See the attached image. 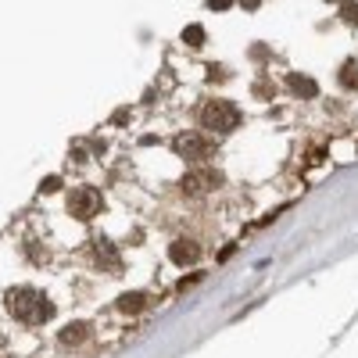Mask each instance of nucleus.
<instances>
[{
	"label": "nucleus",
	"instance_id": "obj_9",
	"mask_svg": "<svg viewBox=\"0 0 358 358\" xmlns=\"http://www.w3.org/2000/svg\"><path fill=\"white\" fill-rule=\"evenodd\" d=\"M140 305H143V297H140V294H133V297H126V301L118 305V308H126V312H133V308H140Z\"/></svg>",
	"mask_w": 358,
	"mask_h": 358
},
{
	"label": "nucleus",
	"instance_id": "obj_2",
	"mask_svg": "<svg viewBox=\"0 0 358 358\" xmlns=\"http://www.w3.org/2000/svg\"><path fill=\"white\" fill-rule=\"evenodd\" d=\"M201 126H208V129H219V133H226V129H233L236 122H241V111H236L233 104H226V101H208V104H201Z\"/></svg>",
	"mask_w": 358,
	"mask_h": 358
},
{
	"label": "nucleus",
	"instance_id": "obj_5",
	"mask_svg": "<svg viewBox=\"0 0 358 358\" xmlns=\"http://www.w3.org/2000/svg\"><path fill=\"white\" fill-rule=\"evenodd\" d=\"M219 183H222V176L212 172V169H204V172H190V176H187L183 190H187V194H208V190H215Z\"/></svg>",
	"mask_w": 358,
	"mask_h": 358
},
{
	"label": "nucleus",
	"instance_id": "obj_11",
	"mask_svg": "<svg viewBox=\"0 0 358 358\" xmlns=\"http://www.w3.org/2000/svg\"><path fill=\"white\" fill-rule=\"evenodd\" d=\"M229 4V0H212V8H226Z\"/></svg>",
	"mask_w": 358,
	"mask_h": 358
},
{
	"label": "nucleus",
	"instance_id": "obj_7",
	"mask_svg": "<svg viewBox=\"0 0 358 358\" xmlns=\"http://www.w3.org/2000/svg\"><path fill=\"white\" fill-rule=\"evenodd\" d=\"M197 258V244H190V241H183V244H172V262H179V265H190Z\"/></svg>",
	"mask_w": 358,
	"mask_h": 358
},
{
	"label": "nucleus",
	"instance_id": "obj_1",
	"mask_svg": "<svg viewBox=\"0 0 358 358\" xmlns=\"http://www.w3.org/2000/svg\"><path fill=\"white\" fill-rule=\"evenodd\" d=\"M8 305H11V315L18 319V322H29V326H40V322H47L50 319V301L36 290V287H15L11 294H8Z\"/></svg>",
	"mask_w": 358,
	"mask_h": 358
},
{
	"label": "nucleus",
	"instance_id": "obj_6",
	"mask_svg": "<svg viewBox=\"0 0 358 358\" xmlns=\"http://www.w3.org/2000/svg\"><path fill=\"white\" fill-rule=\"evenodd\" d=\"M57 341H62L65 348H79V344L90 341V326L86 322H72L69 330H62V337H57Z\"/></svg>",
	"mask_w": 358,
	"mask_h": 358
},
{
	"label": "nucleus",
	"instance_id": "obj_10",
	"mask_svg": "<svg viewBox=\"0 0 358 358\" xmlns=\"http://www.w3.org/2000/svg\"><path fill=\"white\" fill-rule=\"evenodd\" d=\"M201 40V33H197V25H190V33H187V43H197Z\"/></svg>",
	"mask_w": 358,
	"mask_h": 358
},
{
	"label": "nucleus",
	"instance_id": "obj_4",
	"mask_svg": "<svg viewBox=\"0 0 358 358\" xmlns=\"http://www.w3.org/2000/svg\"><path fill=\"white\" fill-rule=\"evenodd\" d=\"M176 155L187 158V162H197L204 155H212V143H208L201 133H183V136L176 140Z\"/></svg>",
	"mask_w": 358,
	"mask_h": 358
},
{
	"label": "nucleus",
	"instance_id": "obj_3",
	"mask_svg": "<svg viewBox=\"0 0 358 358\" xmlns=\"http://www.w3.org/2000/svg\"><path fill=\"white\" fill-rule=\"evenodd\" d=\"M69 212H72L76 219H90V215H97V212H101V194H97V190H90V187L76 190V194H72V201H69Z\"/></svg>",
	"mask_w": 358,
	"mask_h": 358
},
{
	"label": "nucleus",
	"instance_id": "obj_8",
	"mask_svg": "<svg viewBox=\"0 0 358 358\" xmlns=\"http://www.w3.org/2000/svg\"><path fill=\"white\" fill-rule=\"evenodd\" d=\"M290 86H294V94H297V97H312V94H315L312 79H305V76H290Z\"/></svg>",
	"mask_w": 358,
	"mask_h": 358
}]
</instances>
